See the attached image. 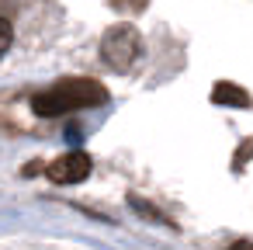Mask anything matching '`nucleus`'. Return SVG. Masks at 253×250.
Returning <instances> with one entry per match:
<instances>
[{"label": "nucleus", "instance_id": "obj_2", "mask_svg": "<svg viewBox=\"0 0 253 250\" xmlns=\"http://www.w3.org/2000/svg\"><path fill=\"white\" fill-rule=\"evenodd\" d=\"M139 52H142V39H139V32H135L132 25H115V28H108L104 39H101V59H104L115 73H128V70L135 66Z\"/></svg>", "mask_w": 253, "mask_h": 250}, {"label": "nucleus", "instance_id": "obj_9", "mask_svg": "<svg viewBox=\"0 0 253 250\" xmlns=\"http://www.w3.org/2000/svg\"><path fill=\"white\" fill-rule=\"evenodd\" d=\"M229 250H253V240H236Z\"/></svg>", "mask_w": 253, "mask_h": 250}, {"label": "nucleus", "instance_id": "obj_1", "mask_svg": "<svg viewBox=\"0 0 253 250\" xmlns=\"http://www.w3.org/2000/svg\"><path fill=\"white\" fill-rule=\"evenodd\" d=\"M108 101V87L101 80L90 77H66L45 91H39L32 98L35 115L42 118H56V115H70V111H84V108H97Z\"/></svg>", "mask_w": 253, "mask_h": 250}, {"label": "nucleus", "instance_id": "obj_7", "mask_svg": "<svg viewBox=\"0 0 253 250\" xmlns=\"http://www.w3.org/2000/svg\"><path fill=\"white\" fill-rule=\"evenodd\" d=\"M111 4H115L118 11H142L149 0H111Z\"/></svg>", "mask_w": 253, "mask_h": 250}, {"label": "nucleus", "instance_id": "obj_5", "mask_svg": "<svg viewBox=\"0 0 253 250\" xmlns=\"http://www.w3.org/2000/svg\"><path fill=\"white\" fill-rule=\"evenodd\" d=\"M128 205H132V208H135V212H142V215H149V219H153V222H167V215H163V212H160V208H153V205H149V201H142V198H135V195H132V198H128Z\"/></svg>", "mask_w": 253, "mask_h": 250}, {"label": "nucleus", "instance_id": "obj_8", "mask_svg": "<svg viewBox=\"0 0 253 250\" xmlns=\"http://www.w3.org/2000/svg\"><path fill=\"white\" fill-rule=\"evenodd\" d=\"M246 156H253V143H243V146H239V153H236V170L243 167V160H246Z\"/></svg>", "mask_w": 253, "mask_h": 250}, {"label": "nucleus", "instance_id": "obj_4", "mask_svg": "<svg viewBox=\"0 0 253 250\" xmlns=\"http://www.w3.org/2000/svg\"><path fill=\"white\" fill-rule=\"evenodd\" d=\"M211 101L222 104V108H253V98H250L243 87L229 84V80H218V84L211 87Z\"/></svg>", "mask_w": 253, "mask_h": 250}, {"label": "nucleus", "instance_id": "obj_6", "mask_svg": "<svg viewBox=\"0 0 253 250\" xmlns=\"http://www.w3.org/2000/svg\"><path fill=\"white\" fill-rule=\"evenodd\" d=\"M11 42H14V28H11V21H7V18H0V56L11 49Z\"/></svg>", "mask_w": 253, "mask_h": 250}, {"label": "nucleus", "instance_id": "obj_3", "mask_svg": "<svg viewBox=\"0 0 253 250\" xmlns=\"http://www.w3.org/2000/svg\"><path fill=\"white\" fill-rule=\"evenodd\" d=\"M45 174H49V181H56V184H80V181L90 174V156H87V153H63L59 160H52V163L45 167Z\"/></svg>", "mask_w": 253, "mask_h": 250}]
</instances>
